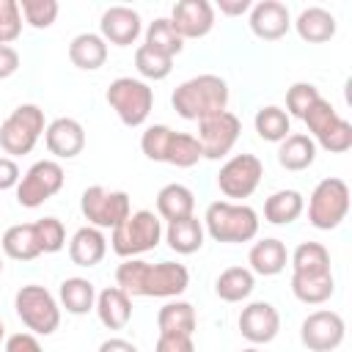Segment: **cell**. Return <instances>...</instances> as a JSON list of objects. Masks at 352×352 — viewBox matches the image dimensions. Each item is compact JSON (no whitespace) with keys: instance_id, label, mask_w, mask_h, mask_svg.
<instances>
[{"instance_id":"28","label":"cell","mask_w":352,"mask_h":352,"mask_svg":"<svg viewBox=\"0 0 352 352\" xmlns=\"http://www.w3.org/2000/svg\"><path fill=\"white\" fill-rule=\"evenodd\" d=\"M0 248L14 261H33V258L41 256V248H38V239H36V226L33 223H16V226L6 228V234L0 239Z\"/></svg>"},{"instance_id":"15","label":"cell","mask_w":352,"mask_h":352,"mask_svg":"<svg viewBox=\"0 0 352 352\" xmlns=\"http://www.w3.org/2000/svg\"><path fill=\"white\" fill-rule=\"evenodd\" d=\"M168 19L184 41L187 38H204L214 28V6L209 0H179L170 8Z\"/></svg>"},{"instance_id":"47","label":"cell","mask_w":352,"mask_h":352,"mask_svg":"<svg viewBox=\"0 0 352 352\" xmlns=\"http://www.w3.org/2000/svg\"><path fill=\"white\" fill-rule=\"evenodd\" d=\"M22 179V170L19 165L11 160V157H0V192L3 190H14Z\"/></svg>"},{"instance_id":"16","label":"cell","mask_w":352,"mask_h":352,"mask_svg":"<svg viewBox=\"0 0 352 352\" xmlns=\"http://www.w3.org/2000/svg\"><path fill=\"white\" fill-rule=\"evenodd\" d=\"M248 14V25L261 41H278L292 30V14L280 0H258L250 6Z\"/></svg>"},{"instance_id":"48","label":"cell","mask_w":352,"mask_h":352,"mask_svg":"<svg viewBox=\"0 0 352 352\" xmlns=\"http://www.w3.org/2000/svg\"><path fill=\"white\" fill-rule=\"evenodd\" d=\"M19 63H22L19 52L14 47H8V44H0V80H8L11 74H16Z\"/></svg>"},{"instance_id":"11","label":"cell","mask_w":352,"mask_h":352,"mask_svg":"<svg viewBox=\"0 0 352 352\" xmlns=\"http://www.w3.org/2000/svg\"><path fill=\"white\" fill-rule=\"evenodd\" d=\"M261 176H264V165L256 154H234L220 165L217 187L226 198L242 204V198H250L256 192Z\"/></svg>"},{"instance_id":"7","label":"cell","mask_w":352,"mask_h":352,"mask_svg":"<svg viewBox=\"0 0 352 352\" xmlns=\"http://www.w3.org/2000/svg\"><path fill=\"white\" fill-rule=\"evenodd\" d=\"M47 121H44V110L38 104H19L11 110V116L0 124V148L6 154L14 157H25L33 151L36 140L44 135Z\"/></svg>"},{"instance_id":"24","label":"cell","mask_w":352,"mask_h":352,"mask_svg":"<svg viewBox=\"0 0 352 352\" xmlns=\"http://www.w3.org/2000/svg\"><path fill=\"white\" fill-rule=\"evenodd\" d=\"M195 214V195L190 187L170 182L157 192V217L162 223H173V220H184Z\"/></svg>"},{"instance_id":"40","label":"cell","mask_w":352,"mask_h":352,"mask_svg":"<svg viewBox=\"0 0 352 352\" xmlns=\"http://www.w3.org/2000/svg\"><path fill=\"white\" fill-rule=\"evenodd\" d=\"M173 132L176 129H170L168 124H151V126H146V132L140 135V151L151 162H165V151H168V143H170Z\"/></svg>"},{"instance_id":"29","label":"cell","mask_w":352,"mask_h":352,"mask_svg":"<svg viewBox=\"0 0 352 352\" xmlns=\"http://www.w3.org/2000/svg\"><path fill=\"white\" fill-rule=\"evenodd\" d=\"M292 275H327L330 267V250L322 242H300L294 253H289Z\"/></svg>"},{"instance_id":"3","label":"cell","mask_w":352,"mask_h":352,"mask_svg":"<svg viewBox=\"0 0 352 352\" xmlns=\"http://www.w3.org/2000/svg\"><path fill=\"white\" fill-rule=\"evenodd\" d=\"M204 231L206 236H212L214 242H226V245H239V242H250L258 234V212L248 204H236V201H212L204 212Z\"/></svg>"},{"instance_id":"50","label":"cell","mask_w":352,"mask_h":352,"mask_svg":"<svg viewBox=\"0 0 352 352\" xmlns=\"http://www.w3.org/2000/svg\"><path fill=\"white\" fill-rule=\"evenodd\" d=\"M96 352H140V349L126 338H107V341L99 344Z\"/></svg>"},{"instance_id":"34","label":"cell","mask_w":352,"mask_h":352,"mask_svg":"<svg viewBox=\"0 0 352 352\" xmlns=\"http://www.w3.org/2000/svg\"><path fill=\"white\" fill-rule=\"evenodd\" d=\"M253 126H256V135L261 140H267V143H280L286 135H292V118L278 104L258 107L256 118H253Z\"/></svg>"},{"instance_id":"2","label":"cell","mask_w":352,"mask_h":352,"mask_svg":"<svg viewBox=\"0 0 352 352\" xmlns=\"http://www.w3.org/2000/svg\"><path fill=\"white\" fill-rule=\"evenodd\" d=\"M228 82L220 74H198L176 85L170 104L184 121H201L206 116L228 110Z\"/></svg>"},{"instance_id":"12","label":"cell","mask_w":352,"mask_h":352,"mask_svg":"<svg viewBox=\"0 0 352 352\" xmlns=\"http://www.w3.org/2000/svg\"><path fill=\"white\" fill-rule=\"evenodd\" d=\"M239 135H242L239 116L231 113V110H223V113H214V116H206V118L198 121L195 140L201 143L204 160H223L236 146Z\"/></svg>"},{"instance_id":"22","label":"cell","mask_w":352,"mask_h":352,"mask_svg":"<svg viewBox=\"0 0 352 352\" xmlns=\"http://www.w3.org/2000/svg\"><path fill=\"white\" fill-rule=\"evenodd\" d=\"M162 239L168 242V248H170L173 253H179V256H192V253H198V250L204 248L206 231H204V223H201L195 214H190V217H184V220L168 223Z\"/></svg>"},{"instance_id":"52","label":"cell","mask_w":352,"mask_h":352,"mask_svg":"<svg viewBox=\"0 0 352 352\" xmlns=\"http://www.w3.org/2000/svg\"><path fill=\"white\" fill-rule=\"evenodd\" d=\"M239 352H261L258 346H245V349H239Z\"/></svg>"},{"instance_id":"13","label":"cell","mask_w":352,"mask_h":352,"mask_svg":"<svg viewBox=\"0 0 352 352\" xmlns=\"http://www.w3.org/2000/svg\"><path fill=\"white\" fill-rule=\"evenodd\" d=\"M344 336H346V324L341 314L330 308L308 314L300 324V341L311 352H333L344 344Z\"/></svg>"},{"instance_id":"33","label":"cell","mask_w":352,"mask_h":352,"mask_svg":"<svg viewBox=\"0 0 352 352\" xmlns=\"http://www.w3.org/2000/svg\"><path fill=\"white\" fill-rule=\"evenodd\" d=\"M292 294L305 305H322L336 294V278L327 275H292Z\"/></svg>"},{"instance_id":"41","label":"cell","mask_w":352,"mask_h":352,"mask_svg":"<svg viewBox=\"0 0 352 352\" xmlns=\"http://www.w3.org/2000/svg\"><path fill=\"white\" fill-rule=\"evenodd\" d=\"M319 88L314 82H294L289 91H286V116L289 118H300L311 110V104L319 99Z\"/></svg>"},{"instance_id":"14","label":"cell","mask_w":352,"mask_h":352,"mask_svg":"<svg viewBox=\"0 0 352 352\" xmlns=\"http://www.w3.org/2000/svg\"><path fill=\"white\" fill-rule=\"evenodd\" d=\"M239 333L242 338H248L253 346H261V344H270L275 341V336L280 333V314L272 302L267 300H253L242 308L239 319Z\"/></svg>"},{"instance_id":"32","label":"cell","mask_w":352,"mask_h":352,"mask_svg":"<svg viewBox=\"0 0 352 352\" xmlns=\"http://www.w3.org/2000/svg\"><path fill=\"white\" fill-rule=\"evenodd\" d=\"M157 327L160 333H179V336H192L198 327L195 308L187 300H168L160 314H157Z\"/></svg>"},{"instance_id":"21","label":"cell","mask_w":352,"mask_h":352,"mask_svg":"<svg viewBox=\"0 0 352 352\" xmlns=\"http://www.w3.org/2000/svg\"><path fill=\"white\" fill-rule=\"evenodd\" d=\"M292 25H294L297 36H300L302 41H308V44H324V41H330V38L336 36V30H338L336 16H333L327 8H322V6H308V8H302Z\"/></svg>"},{"instance_id":"8","label":"cell","mask_w":352,"mask_h":352,"mask_svg":"<svg viewBox=\"0 0 352 352\" xmlns=\"http://www.w3.org/2000/svg\"><path fill=\"white\" fill-rule=\"evenodd\" d=\"M107 104L116 110V116L121 118V124L126 126H140L146 124L151 107H154V91L148 82L138 80V77H116L107 85L104 94Z\"/></svg>"},{"instance_id":"37","label":"cell","mask_w":352,"mask_h":352,"mask_svg":"<svg viewBox=\"0 0 352 352\" xmlns=\"http://www.w3.org/2000/svg\"><path fill=\"white\" fill-rule=\"evenodd\" d=\"M135 69H138V74L143 77V82L146 80H165L170 72H173V58H168V55H160V52H154L151 47H146V44H140L138 50H135Z\"/></svg>"},{"instance_id":"31","label":"cell","mask_w":352,"mask_h":352,"mask_svg":"<svg viewBox=\"0 0 352 352\" xmlns=\"http://www.w3.org/2000/svg\"><path fill=\"white\" fill-rule=\"evenodd\" d=\"M305 209V198L297 190H275L264 201V220L272 226H289L294 223Z\"/></svg>"},{"instance_id":"35","label":"cell","mask_w":352,"mask_h":352,"mask_svg":"<svg viewBox=\"0 0 352 352\" xmlns=\"http://www.w3.org/2000/svg\"><path fill=\"white\" fill-rule=\"evenodd\" d=\"M143 38H146L143 41L146 47H151L154 52L168 55V58H176L184 50V38L173 30L168 16H157L154 22H148V28L143 30Z\"/></svg>"},{"instance_id":"45","label":"cell","mask_w":352,"mask_h":352,"mask_svg":"<svg viewBox=\"0 0 352 352\" xmlns=\"http://www.w3.org/2000/svg\"><path fill=\"white\" fill-rule=\"evenodd\" d=\"M154 352H195L192 336H179V333H160Z\"/></svg>"},{"instance_id":"4","label":"cell","mask_w":352,"mask_h":352,"mask_svg":"<svg viewBox=\"0 0 352 352\" xmlns=\"http://www.w3.org/2000/svg\"><path fill=\"white\" fill-rule=\"evenodd\" d=\"M165 226L151 209H138L132 212L121 226L113 228L110 234V248L121 258H140L143 253L154 250L162 242Z\"/></svg>"},{"instance_id":"43","label":"cell","mask_w":352,"mask_h":352,"mask_svg":"<svg viewBox=\"0 0 352 352\" xmlns=\"http://www.w3.org/2000/svg\"><path fill=\"white\" fill-rule=\"evenodd\" d=\"M316 148H324L330 154H344L352 148V124L346 118H338L319 140H316Z\"/></svg>"},{"instance_id":"46","label":"cell","mask_w":352,"mask_h":352,"mask_svg":"<svg viewBox=\"0 0 352 352\" xmlns=\"http://www.w3.org/2000/svg\"><path fill=\"white\" fill-rule=\"evenodd\" d=\"M6 352H44L38 336L33 333H14L6 338Z\"/></svg>"},{"instance_id":"26","label":"cell","mask_w":352,"mask_h":352,"mask_svg":"<svg viewBox=\"0 0 352 352\" xmlns=\"http://www.w3.org/2000/svg\"><path fill=\"white\" fill-rule=\"evenodd\" d=\"M69 60L82 72H96L107 60V41L99 33H77L69 44Z\"/></svg>"},{"instance_id":"19","label":"cell","mask_w":352,"mask_h":352,"mask_svg":"<svg viewBox=\"0 0 352 352\" xmlns=\"http://www.w3.org/2000/svg\"><path fill=\"white\" fill-rule=\"evenodd\" d=\"M94 311L107 330H124L132 319V297L118 286H107V289L96 292Z\"/></svg>"},{"instance_id":"53","label":"cell","mask_w":352,"mask_h":352,"mask_svg":"<svg viewBox=\"0 0 352 352\" xmlns=\"http://www.w3.org/2000/svg\"><path fill=\"white\" fill-rule=\"evenodd\" d=\"M0 275H3V256H0Z\"/></svg>"},{"instance_id":"9","label":"cell","mask_w":352,"mask_h":352,"mask_svg":"<svg viewBox=\"0 0 352 352\" xmlns=\"http://www.w3.org/2000/svg\"><path fill=\"white\" fill-rule=\"evenodd\" d=\"M80 212L88 220V226L104 231V228H116L121 226L129 214H132V204L129 195L124 190H107L102 184L85 187L80 195Z\"/></svg>"},{"instance_id":"49","label":"cell","mask_w":352,"mask_h":352,"mask_svg":"<svg viewBox=\"0 0 352 352\" xmlns=\"http://www.w3.org/2000/svg\"><path fill=\"white\" fill-rule=\"evenodd\" d=\"M250 6H253L250 0H220L217 3L220 14H226V16H242L250 11Z\"/></svg>"},{"instance_id":"18","label":"cell","mask_w":352,"mask_h":352,"mask_svg":"<svg viewBox=\"0 0 352 352\" xmlns=\"http://www.w3.org/2000/svg\"><path fill=\"white\" fill-rule=\"evenodd\" d=\"M44 143H47V151L55 160H74L85 148V129H82V124L77 118L60 116V118L47 124Z\"/></svg>"},{"instance_id":"42","label":"cell","mask_w":352,"mask_h":352,"mask_svg":"<svg viewBox=\"0 0 352 352\" xmlns=\"http://www.w3.org/2000/svg\"><path fill=\"white\" fill-rule=\"evenodd\" d=\"M33 226H36V239H38L41 253H58V250H63V245H66V228H63V223L58 217H41Z\"/></svg>"},{"instance_id":"51","label":"cell","mask_w":352,"mask_h":352,"mask_svg":"<svg viewBox=\"0 0 352 352\" xmlns=\"http://www.w3.org/2000/svg\"><path fill=\"white\" fill-rule=\"evenodd\" d=\"M6 341V324H3V319H0V344Z\"/></svg>"},{"instance_id":"25","label":"cell","mask_w":352,"mask_h":352,"mask_svg":"<svg viewBox=\"0 0 352 352\" xmlns=\"http://www.w3.org/2000/svg\"><path fill=\"white\" fill-rule=\"evenodd\" d=\"M58 305L66 308V314H74V316H85L94 311L96 305V286L88 280V278H66L60 286H58Z\"/></svg>"},{"instance_id":"38","label":"cell","mask_w":352,"mask_h":352,"mask_svg":"<svg viewBox=\"0 0 352 352\" xmlns=\"http://www.w3.org/2000/svg\"><path fill=\"white\" fill-rule=\"evenodd\" d=\"M338 118H341L338 110H336L324 96H319V99L311 104V110L302 116V121H305V126H308V138H311L314 143H316Z\"/></svg>"},{"instance_id":"1","label":"cell","mask_w":352,"mask_h":352,"mask_svg":"<svg viewBox=\"0 0 352 352\" xmlns=\"http://www.w3.org/2000/svg\"><path fill=\"white\" fill-rule=\"evenodd\" d=\"M116 286L129 297H162L176 300L190 286V270L179 261L148 264L143 258H124L116 270Z\"/></svg>"},{"instance_id":"23","label":"cell","mask_w":352,"mask_h":352,"mask_svg":"<svg viewBox=\"0 0 352 352\" xmlns=\"http://www.w3.org/2000/svg\"><path fill=\"white\" fill-rule=\"evenodd\" d=\"M107 253V239L99 228L94 226H82L74 231V236L69 239V258L77 267H96Z\"/></svg>"},{"instance_id":"36","label":"cell","mask_w":352,"mask_h":352,"mask_svg":"<svg viewBox=\"0 0 352 352\" xmlns=\"http://www.w3.org/2000/svg\"><path fill=\"white\" fill-rule=\"evenodd\" d=\"M198 160H204V151H201V143L195 140V135L173 132L168 151H165V162L173 168H192V165H198Z\"/></svg>"},{"instance_id":"17","label":"cell","mask_w":352,"mask_h":352,"mask_svg":"<svg viewBox=\"0 0 352 352\" xmlns=\"http://www.w3.org/2000/svg\"><path fill=\"white\" fill-rule=\"evenodd\" d=\"M140 33H143V19L129 6H110L99 19V36L107 44L129 47L140 38Z\"/></svg>"},{"instance_id":"44","label":"cell","mask_w":352,"mask_h":352,"mask_svg":"<svg viewBox=\"0 0 352 352\" xmlns=\"http://www.w3.org/2000/svg\"><path fill=\"white\" fill-rule=\"evenodd\" d=\"M22 36V11L16 0H0V44L16 41Z\"/></svg>"},{"instance_id":"6","label":"cell","mask_w":352,"mask_h":352,"mask_svg":"<svg viewBox=\"0 0 352 352\" xmlns=\"http://www.w3.org/2000/svg\"><path fill=\"white\" fill-rule=\"evenodd\" d=\"M349 184L338 176L322 179L308 198V220L319 231L338 228L349 214Z\"/></svg>"},{"instance_id":"10","label":"cell","mask_w":352,"mask_h":352,"mask_svg":"<svg viewBox=\"0 0 352 352\" xmlns=\"http://www.w3.org/2000/svg\"><path fill=\"white\" fill-rule=\"evenodd\" d=\"M63 182H66V173L58 160H38L22 173L16 184V201L25 209H36L52 195H58Z\"/></svg>"},{"instance_id":"27","label":"cell","mask_w":352,"mask_h":352,"mask_svg":"<svg viewBox=\"0 0 352 352\" xmlns=\"http://www.w3.org/2000/svg\"><path fill=\"white\" fill-rule=\"evenodd\" d=\"M314 160H316V143L302 132H292L278 143V165L292 173L311 168Z\"/></svg>"},{"instance_id":"5","label":"cell","mask_w":352,"mask_h":352,"mask_svg":"<svg viewBox=\"0 0 352 352\" xmlns=\"http://www.w3.org/2000/svg\"><path fill=\"white\" fill-rule=\"evenodd\" d=\"M14 311L33 336H52L60 324L58 297L38 283H28L14 294Z\"/></svg>"},{"instance_id":"20","label":"cell","mask_w":352,"mask_h":352,"mask_svg":"<svg viewBox=\"0 0 352 352\" xmlns=\"http://www.w3.org/2000/svg\"><path fill=\"white\" fill-rule=\"evenodd\" d=\"M248 270L253 275H264V278H272V275H280L289 264V250L280 239L275 236H264L258 242H253L250 253H248Z\"/></svg>"},{"instance_id":"39","label":"cell","mask_w":352,"mask_h":352,"mask_svg":"<svg viewBox=\"0 0 352 352\" xmlns=\"http://www.w3.org/2000/svg\"><path fill=\"white\" fill-rule=\"evenodd\" d=\"M19 11H22V19L36 28V30H47L55 19H58V11L60 6L55 0H19Z\"/></svg>"},{"instance_id":"30","label":"cell","mask_w":352,"mask_h":352,"mask_svg":"<svg viewBox=\"0 0 352 352\" xmlns=\"http://www.w3.org/2000/svg\"><path fill=\"white\" fill-rule=\"evenodd\" d=\"M256 289V275L248 267H226L217 280H214V292L223 302H242L253 294Z\"/></svg>"}]
</instances>
